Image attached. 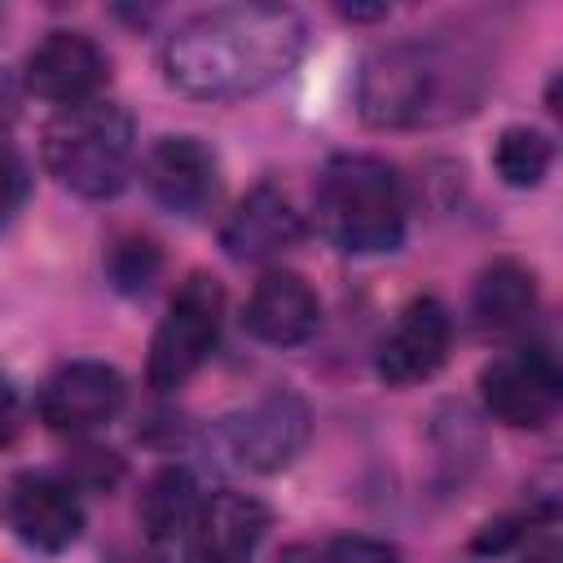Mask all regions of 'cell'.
Returning a JSON list of instances; mask_svg holds the SVG:
<instances>
[{
	"label": "cell",
	"instance_id": "44dd1931",
	"mask_svg": "<svg viewBox=\"0 0 563 563\" xmlns=\"http://www.w3.org/2000/svg\"><path fill=\"white\" fill-rule=\"evenodd\" d=\"M325 559L330 563H400V550L391 541L378 537H330L325 541Z\"/></svg>",
	"mask_w": 563,
	"mask_h": 563
},
{
	"label": "cell",
	"instance_id": "7402d4cb",
	"mask_svg": "<svg viewBox=\"0 0 563 563\" xmlns=\"http://www.w3.org/2000/svg\"><path fill=\"white\" fill-rule=\"evenodd\" d=\"M22 431V396L9 378H0V449H9Z\"/></svg>",
	"mask_w": 563,
	"mask_h": 563
},
{
	"label": "cell",
	"instance_id": "d6986e66",
	"mask_svg": "<svg viewBox=\"0 0 563 563\" xmlns=\"http://www.w3.org/2000/svg\"><path fill=\"white\" fill-rule=\"evenodd\" d=\"M158 268H163V255H158V246L150 242V238H119L114 246H110V255H106V273H110V282L123 290V295H141V290H150V282L158 277Z\"/></svg>",
	"mask_w": 563,
	"mask_h": 563
},
{
	"label": "cell",
	"instance_id": "e0dca14e",
	"mask_svg": "<svg viewBox=\"0 0 563 563\" xmlns=\"http://www.w3.org/2000/svg\"><path fill=\"white\" fill-rule=\"evenodd\" d=\"M471 312L493 334L523 330L532 321V312H537V277H532V268H523L519 260H493L475 277Z\"/></svg>",
	"mask_w": 563,
	"mask_h": 563
},
{
	"label": "cell",
	"instance_id": "277c9868",
	"mask_svg": "<svg viewBox=\"0 0 563 563\" xmlns=\"http://www.w3.org/2000/svg\"><path fill=\"white\" fill-rule=\"evenodd\" d=\"M40 154H44L48 176L62 189H70L79 198H114L132 176L136 123L110 97L62 106L44 123Z\"/></svg>",
	"mask_w": 563,
	"mask_h": 563
},
{
	"label": "cell",
	"instance_id": "6da1fadb",
	"mask_svg": "<svg viewBox=\"0 0 563 563\" xmlns=\"http://www.w3.org/2000/svg\"><path fill=\"white\" fill-rule=\"evenodd\" d=\"M308 26L290 4H220L185 18L158 53L163 79L194 101H238L286 79Z\"/></svg>",
	"mask_w": 563,
	"mask_h": 563
},
{
	"label": "cell",
	"instance_id": "52a82bcc",
	"mask_svg": "<svg viewBox=\"0 0 563 563\" xmlns=\"http://www.w3.org/2000/svg\"><path fill=\"white\" fill-rule=\"evenodd\" d=\"M479 396L497 422H506L515 431H541L559 413L563 369L545 343L510 347L479 369Z\"/></svg>",
	"mask_w": 563,
	"mask_h": 563
},
{
	"label": "cell",
	"instance_id": "ac0fdd59",
	"mask_svg": "<svg viewBox=\"0 0 563 563\" xmlns=\"http://www.w3.org/2000/svg\"><path fill=\"white\" fill-rule=\"evenodd\" d=\"M493 167H497V176H501L510 189H537V185L550 176V167H554V141H550L541 128L510 123V128L497 132Z\"/></svg>",
	"mask_w": 563,
	"mask_h": 563
},
{
	"label": "cell",
	"instance_id": "30bf717a",
	"mask_svg": "<svg viewBox=\"0 0 563 563\" xmlns=\"http://www.w3.org/2000/svg\"><path fill=\"white\" fill-rule=\"evenodd\" d=\"M110 79V57L106 48L84 35V31H48L31 53H26V70H22V88L53 101L57 110L62 106H79V101H92L101 97Z\"/></svg>",
	"mask_w": 563,
	"mask_h": 563
},
{
	"label": "cell",
	"instance_id": "603a6c76",
	"mask_svg": "<svg viewBox=\"0 0 563 563\" xmlns=\"http://www.w3.org/2000/svg\"><path fill=\"white\" fill-rule=\"evenodd\" d=\"M18 114H22V79L13 70H0V141H9Z\"/></svg>",
	"mask_w": 563,
	"mask_h": 563
},
{
	"label": "cell",
	"instance_id": "484cf974",
	"mask_svg": "<svg viewBox=\"0 0 563 563\" xmlns=\"http://www.w3.org/2000/svg\"><path fill=\"white\" fill-rule=\"evenodd\" d=\"M110 563H154V559H150V554H141V550H119Z\"/></svg>",
	"mask_w": 563,
	"mask_h": 563
},
{
	"label": "cell",
	"instance_id": "3957f363",
	"mask_svg": "<svg viewBox=\"0 0 563 563\" xmlns=\"http://www.w3.org/2000/svg\"><path fill=\"white\" fill-rule=\"evenodd\" d=\"M405 189L378 154H334L317 180V224L347 255H387L405 242Z\"/></svg>",
	"mask_w": 563,
	"mask_h": 563
},
{
	"label": "cell",
	"instance_id": "8992f818",
	"mask_svg": "<svg viewBox=\"0 0 563 563\" xmlns=\"http://www.w3.org/2000/svg\"><path fill=\"white\" fill-rule=\"evenodd\" d=\"M308 435H312V409L299 391L286 387H273L251 405L233 409L229 418H220V449L229 453L233 466L255 475L286 471L303 453Z\"/></svg>",
	"mask_w": 563,
	"mask_h": 563
},
{
	"label": "cell",
	"instance_id": "d4e9b609",
	"mask_svg": "<svg viewBox=\"0 0 563 563\" xmlns=\"http://www.w3.org/2000/svg\"><path fill=\"white\" fill-rule=\"evenodd\" d=\"M523 563H559V545L554 541H541V545H532L523 554Z\"/></svg>",
	"mask_w": 563,
	"mask_h": 563
},
{
	"label": "cell",
	"instance_id": "ba28073f",
	"mask_svg": "<svg viewBox=\"0 0 563 563\" xmlns=\"http://www.w3.org/2000/svg\"><path fill=\"white\" fill-rule=\"evenodd\" d=\"M128 378L106 361H66L40 387V418L57 435H88L119 418Z\"/></svg>",
	"mask_w": 563,
	"mask_h": 563
},
{
	"label": "cell",
	"instance_id": "5b68a950",
	"mask_svg": "<svg viewBox=\"0 0 563 563\" xmlns=\"http://www.w3.org/2000/svg\"><path fill=\"white\" fill-rule=\"evenodd\" d=\"M220 325H224V286L211 273H189L150 339V361H145L150 387L158 391L185 387L211 361L220 343Z\"/></svg>",
	"mask_w": 563,
	"mask_h": 563
},
{
	"label": "cell",
	"instance_id": "8fae6325",
	"mask_svg": "<svg viewBox=\"0 0 563 563\" xmlns=\"http://www.w3.org/2000/svg\"><path fill=\"white\" fill-rule=\"evenodd\" d=\"M453 343V317L435 295H418L400 308L391 330L378 343L374 369L387 387H413L427 383L444 361Z\"/></svg>",
	"mask_w": 563,
	"mask_h": 563
},
{
	"label": "cell",
	"instance_id": "ffe728a7",
	"mask_svg": "<svg viewBox=\"0 0 563 563\" xmlns=\"http://www.w3.org/2000/svg\"><path fill=\"white\" fill-rule=\"evenodd\" d=\"M26 198H31V167L9 141H0V229L13 224Z\"/></svg>",
	"mask_w": 563,
	"mask_h": 563
},
{
	"label": "cell",
	"instance_id": "cb8c5ba5",
	"mask_svg": "<svg viewBox=\"0 0 563 563\" xmlns=\"http://www.w3.org/2000/svg\"><path fill=\"white\" fill-rule=\"evenodd\" d=\"M273 563H330V559H325V545H286Z\"/></svg>",
	"mask_w": 563,
	"mask_h": 563
},
{
	"label": "cell",
	"instance_id": "4316f807",
	"mask_svg": "<svg viewBox=\"0 0 563 563\" xmlns=\"http://www.w3.org/2000/svg\"><path fill=\"white\" fill-rule=\"evenodd\" d=\"M0 22H4V13H0Z\"/></svg>",
	"mask_w": 563,
	"mask_h": 563
},
{
	"label": "cell",
	"instance_id": "9a60e30c",
	"mask_svg": "<svg viewBox=\"0 0 563 563\" xmlns=\"http://www.w3.org/2000/svg\"><path fill=\"white\" fill-rule=\"evenodd\" d=\"M268 528H273V510L260 497L220 488L202 497V515L189 537L185 563H251Z\"/></svg>",
	"mask_w": 563,
	"mask_h": 563
},
{
	"label": "cell",
	"instance_id": "7a4b0ae2",
	"mask_svg": "<svg viewBox=\"0 0 563 563\" xmlns=\"http://www.w3.org/2000/svg\"><path fill=\"white\" fill-rule=\"evenodd\" d=\"M488 66L453 40H391L361 57L356 114L378 132L444 128L479 110Z\"/></svg>",
	"mask_w": 563,
	"mask_h": 563
},
{
	"label": "cell",
	"instance_id": "5bb4252c",
	"mask_svg": "<svg viewBox=\"0 0 563 563\" xmlns=\"http://www.w3.org/2000/svg\"><path fill=\"white\" fill-rule=\"evenodd\" d=\"M202 515V488L185 466H158L136 501L145 554L154 563H185L189 537Z\"/></svg>",
	"mask_w": 563,
	"mask_h": 563
},
{
	"label": "cell",
	"instance_id": "4fadbf2b",
	"mask_svg": "<svg viewBox=\"0 0 563 563\" xmlns=\"http://www.w3.org/2000/svg\"><path fill=\"white\" fill-rule=\"evenodd\" d=\"M308 233V220L303 211L290 202L286 189L277 185H255L224 220H220V246L229 260H273V255H286L290 246H299Z\"/></svg>",
	"mask_w": 563,
	"mask_h": 563
},
{
	"label": "cell",
	"instance_id": "7c38bea8",
	"mask_svg": "<svg viewBox=\"0 0 563 563\" xmlns=\"http://www.w3.org/2000/svg\"><path fill=\"white\" fill-rule=\"evenodd\" d=\"M9 528L40 554H62L84 537V501L70 479L53 471H26L4 493Z\"/></svg>",
	"mask_w": 563,
	"mask_h": 563
},
{
	"label": "cell",
	"instance_id": "2e32d148",
	"mask_svg": "<svg viewBox=\"0 0 563 563\" xmlns=\"http://www.w3.org/2000/svg\"><path fill=\"white\" fill-rule=\"evenodd\" d=\"M242 325H246L251 339H260L268 347H299L321 325V299L299 273L268 268L255 282V290L246 295Z\"/></svg>",
	"mask_w": 563,
	"mask_h": 563
},
{
	"label": "cell",
	"instance_id": "9c48e42d",
	"mask_svg": "<svg viewBox=\"0 0 563 563\" xmlns=\"http://www.w3.org/2000/svg\"><path fill=\"white\" fill-rule=\"evenodd\" d=\"M150 198L185 220H202L220 202V163L198 136H158L141 158Z\"/></svg>",
	"mask_w": 563,
	"mask_h": 563
}]
</instances>
